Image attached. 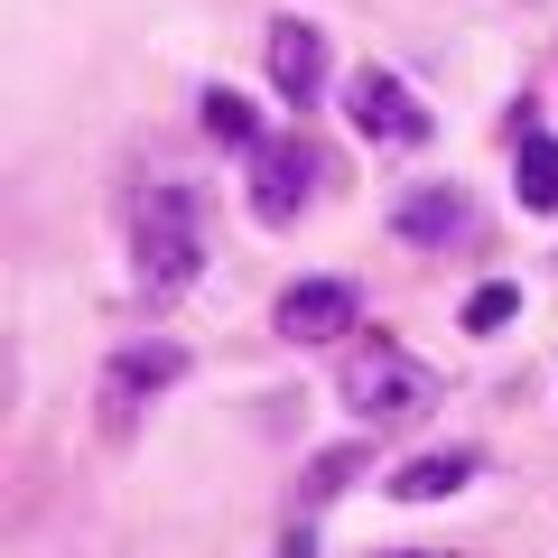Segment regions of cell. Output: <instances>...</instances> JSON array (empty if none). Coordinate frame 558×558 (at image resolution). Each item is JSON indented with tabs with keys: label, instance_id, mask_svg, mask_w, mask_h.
Returning a JSON list of instances; mask_svg holds the SVG:
<instances>
[{
	"label": "cell",
	"instance_id": "cell-1",
	"mask_svg": "<svg viewBox=\"0 0 558 558\" xmlns=\"http://www.w3.org/2000/svg\"><path fill=\"white\" fill-rule=\"evenodd\" d=\"M215 260V205L186 178H149L131 196V279L149 299H186Z\"/></svg>",
	"mask_w": 558,
	"mask_h": 558
},
{
	"label": "cell",
	"instance_id": "cell-2",
	"mask_svg": "<svg viewBox=\"0 0 558 558\" xmlns=\"http://www.w3.org/2000/svg\"><path fill=\"white\" fill-rule=\"evenodd\" d=\"M438 391H447L438 363L410 354V344H391L381 326H363V336L344 344V363H336V400H344V418H354L363 438H373V428H410V418H428Z\"/></svg>",
	"mask_w": 558,
	"mask_h": 558
},
{
	"label": "cell",
	"instance_id": "cell-3",
	"mask_svg": "<svg viewBox=\"0 0 558 558\" xmlns=\"http://www.w3.org/2000/svg\"><path fill=\"white\" fill-rule=\"evenodd\" d=\"M336 112H344V131L373 140V149H428V140H438V112H428L391 65H354V75L336 84Z\"/></svg>",
	"mask_w": 558,
	"mask_h": 558
},
{
	"label": "cell",
	"instance_id": "cell-4",
	"mask_svg": "<svg viewBox=\"0 0 558 558\" xmlns=\"http://www.w3.org/2000/svg\"><path fill=\"white\" fill-rule=\"evenodd\" d=\"M186 363H196V354H186L178 336H131V344H112V354H102V438H131L140 410L186 381Z\"/></svg>",
	"mask_w": 558,
	"mask_h": 558
},
{
	"label": "cell",
	"instance_id": "cell-5",
	"mask_svg": "<svg viewBox=\"0 0 558 558\" xmlns=\"http://www.w3.org/2000/svg\"><path fill=\"white\" fill-rule=\"evenodd\" d=\"M270 326H279V344H354L363 336V279H344V270L289 279L270 299Z\"/></svg>",
	"mask_w": 558,
	"mask_h": 558
},
{
	"label": "cell",
	"instance_id": "cell-6",
	"mask_svg": "<svg viewBox=\"0 0 558 558\" xmlns=\"http://www.w3.org/2000/svg\"><path fill=\"white\" fill-rule=\"evenodd\" d=\"M260 75H270L279 112H317L326 94H336V57H326V28L299 20V10H279L270 38H260Z\"/></svg>",
	"mask_w": 558,
	"mask_h": 558
},
{
	"label": "cell",
	"instance_id": "cell-7",
	"mask_svg": "<svg viewBox=\"0 0 558 558\" xmlns=\"http://www.w3.org/2000/svg\"><path fill=\"white\" fill-rule=\"evenodd\" d=\"M242 205H252L260 233H289V223L317 205V149H307V140H260L252 168H242Z\"/></svg>",
	"mask_w": 558,
	"mask_h": 558
},
{
	"label": "cell",
	"instance_id": "cell-8",
	"mask_svg": "<svg viewBox=\"0 0 558 558\" xmlns=\"http://www.w3.org/2000/svg\"><path fill=\"white\" fill-rule=\"evenodd\" d=\"M391 242H410V252H465L475 242V196H465L457 178H418L391 196Z\"/></svg>",
	"mask_w": 558,
	"mask_h": 558
},
{
	"label": "cell",
	"instance_id": "cell-9",
	"mask_svg": "<svg viewBox=\"0 0 558 558\" xmlns=\"http://www.w3.org/2000/svg\"><path fill=\"white\" fill-rule=\"evenodd\" d=\"M484 475V447H418V457H400L391 475H381V494L391 502H447V494H465V484Z\"/></svg>",
	"mask_w": 558,
	"mask_h": 558
},
{
	"label": "cell",
	"instance_id": "cell-10",
	"mask_svg": "<svg viewBox=\"0 0 558 558\" xmlns=\"http://www.w3.org/2000/svg\"><path fill=\"white\" fill-rule=\"evenodd\" d=\"M196 131L215 140V149H233V159H252L260 140H270V121H260V102L242 94V84H205L196 94Z\"/></svg>",
	"mask_w": 558,
	"mask_h": 558
},
{
	"label": "cell",
	"instance_id": "cell-11",
	"mask_svg": "<svg viewBox=\"0 0 558 558\" xmlns=\"http://www.w3.org/2000/svg\"><path fill=\"white\" fill-rule=\"evenodd\" d=\"M363 465H373V447H363V428L354 438H336V447H317V457H307V475H299V502L307 512H326V502H344L363 484Z\"/></svg>",
	"mask_w": 558,
	"mask_h": 558
},
{
	"label": "cell",
	"instance_id": "cell-12",
	"mask_svg": "<svg viewBox=\"0 0 558 558\" xmlns=\"http://www.w3.org/2000/svg\"><path fill=\"white\" fill-rule=\"evenodd\" d=\"M512 196H521V215H558V131L512 140Z\"/></svg>",
	"mask_w": 558,
	"mask_h": 558
},
{
	"label": "cell",
	"instance_id": "cell-13",
	"mask_svg": "<svg viewBox=\"0 0 558 558\" xmlns=\"http://www.w3.org/2000/svg\"><path fill=\"white\" fill-rule=\"evenodd\" d=\"M512 317H521V279H475V289H465V307H457V326H465L475 344H494Z\"/></svg>",
	"mask_w": 558,
	"mask_h": 558
},
{
	"label": "cell",
	"instance_id": "cell-14",
	"mask_svg": "<svg viewBox=\"0 0 558 558\" xmlns=\"http://www.w3.org/2000/svg\"><path fill=\"white\" fill-rule=\"evenodd\" d=\"M279 558H317V531H307V521H289V531H279Z\"/></svg>",
	"mask_w": 558,
	"mask_h": 558
},
{
	"label": "cell",
	"instance_id": "cell-15",
	"mask_svg": "<svg viewBox=\"0 0 558 558\" xmlns=\"http://www.w3.org/2000/svg\"><path fill=\"white\" fill-rule=\"evenodd\" d=\"M373 558H457V549H373Z\"/></svg>",
	"mask_w": 558,
	"mask_h": 558
}]
</instances>
